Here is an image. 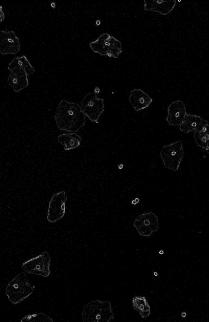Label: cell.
<instances>
[{
    "instance_id": "cell-1",
    "label": "cell",
    "mask_w": 209,
    "mask_h": 322,
    "mask_svg": "<svg viewBox=\"0 0 209 322\" xmlns=\"http://www.w3.org/2000/svg\"><path fill=\"white\" fill-rule=\"evenodd\" d=\"M54 119L60 131L76 133L85 126L86 117L78 103L62 100L57 105Z\"/></svg>"
},
{
    "instance_id": "cell-2",
    "label": "cell",
    "mask_w": 209,
    "mask_h": 322,
    "mask_svg": "<svg viewBox=\"0 0 209 322\" xmlns=\"http://www.w3.org/2000/svg\"><path fill=\"white\" fill-rule=\"evenodd\" d=\"M35 290V286L30 282L26 273L21 272L8 283L5 294L9 301L17 305L31 296Z\"/></svg>"
},
{
    "instance_id": "cell-3",
    "label": "cell",
    "mask_w": 209,
    "mask_h": 322,
    "mask_svg": "<svg viewBox=\"0 0 209 322\" xmlns=\"http://www.w3.org/2000/svg\"><path fill=\"white\" fill-rule=\"evenodd\" d=\"M81 318L84 322H110L114 319V313L110 302L96 300L86 303Z\"/></svg>"
},
{
    "instance_id": "cell-4",
    "label": "cell",
    "mask_w": 209,
    "mask_h": 322,
    "mask_svg": "<svg viewBox=\"0 0 209 322\" xmlns=\"http://www.w3.org/2000/svg\"><path fill=\"white\" fill-rule=\"evenodd\" d=\"M89 47L95 53L115 59L119 57L122 52L120 41L108 33L100 35L96 40L89 43Z\"/></svg>"
},
{
    "instance_id": "cell-5",
    "label": "cell",
    "mask_w": 209,
    "mask_h": 322,
    "mask_svg": "<svg viewBox=\"0 0 209 322\" xmlns=\"http://www.w3.org/2000/svg\"><path fill=\"white\" fill-rule=\"evenodd\" d=\"M160 158L165 167L178 172L184 157L183 142L178 141L163 146L160 151Z\"/></svg>"
},
{
    "instance_id": "cell-6",
    "label": "cell",
    "mask_w": 209,
    "mask_h": 322,
    "mask_svg": "<svg viewBox=\"0 0 209 322\" xmlns=\"http://www.w3.org/2000/svg\"><path fill=\"white\" fill-rule=\"evenodd\" d=\"M52 257L45 251L39 255L24 262L21 268L25 273L47 278L51 274Z\"/></svg>"
},
{
    "instance_id": "cell-7",
    "label": "cell",
    "mask_w": 209,
    "mask_h": 322,
    "mask_svg": "<svg viewBox=\"0 0 209 322\" xmlns=\"http://www.w3.org/2000/svg\"><path fill=\"white\" fill-rule=\"evenodd\" d=\"M104 100L90 93L83 99L80 104L81 111L93 122H97L104 112Z\"/></svg>"
},
{
    "instance_id": "cell-8",
    "label": "cell",
    "mask_w": 209,
    "mask_h": 322,
    "mask_svg": "<svg viewBox=\"0 0 209 322\" xmlns=\"http://www.w3.org/2000/svg\"><path fill=\"white\" fill-rule=\"evenodd\" d=\"M68 200L66 192L54 193L49 203L47 220L51 223H56L63 218L66 212V202Z\"/></svg>"
},
{
    "instance_id": "cell-9",
    "label": "cell",
    "mask_w": 209,
    "mask_h": 322,
    "mask_svg": "<svg viewBox=\"0 0 209 322\" xmlns=\"http://www.w3.org/2000/svg\"><path fill=\"white\" fill-rule=\"evenodd\" d=\"M134 227L140 236L151 237L154 232L158 231V218L152 212L140 214L134 220Z\"/></svg>"
},
{
    "instance_id": "cell-10",
    "label": "cell",
    "mask_w": 209,
    "mask_h": 322,
    "mask_svg": "<svg viewBox=\"0 0 209 322\" xmlns=\"http://www.w3.org/2000/svg\"><path fill=\"white\" fill-rule=\"evenodd\" d=\"M20 50V40L14 31H0V54L16 55Z\"/></svg>"
},
{
    "instance_id": "cell-11",
    "label": "cell",
    "mask_w": 209,
    "mask_h": 322,
    "mask_svg": "<svg viewBox=\"0 0 209 322\" xmlns=\"http://www.w3.org/2000/svg\"><path fill=\"white\" fill-rule=\"evenodd\" d=\"M167 121L171 126H180L187 114L185 103L176 100L170 104L167 109Z\"/></svg>"
},
{
    "instance_id": "cell-12",
    "label": "cell",
    "mask_w": 209,
    "mask_h": 322,
    "mask_svg": "<svg viewBox=\"0 0 209 322\" xmlns=\"http://www.w3.org/2000/svg\"><path fill=\"white\" fill-rule=\"evenodd\" d=\"M176 4L175 0H145V11L157 12L163 16L168 15L174 10Z\"/></svg>"
},
{
    "instance_id": "cell-13",
    "label": "cell",
    "mask_w": 209,
    "mask_h": 322,
    "mask_svg": "<svg viewBox=\"0 0 209 322\" xmlns=\"http://www.w3.org/2000/svg\"><path fill=\"white\" fill-rule=\"evenodd\" d=\"M152 101L151 97L141 89H134L130 94L129 102L136 112L147 108Z\"/></svg>"
},
{
    "instance_id": "cell-14",
    "label": "cell",
    "mask_w": 209,
    "mask_h": 322,
    "mask_svg": "<svg viewBox=\"0 0 209 322\" xmlns=\"http://www.w3.org/2000/svg\"><path fill=\"white\" fill-rule=\"evenodd\" d=\"M208 124V121L203 119L201 116L187 114L179 128L182 132L185 133H194L201 131Z\"/></svg>"
},
{
    "instance_id": "cell-15",
    "label": "cell",
    "mask_w": 209,
    "mask_h": 322,
    "mask_svg": "<svg viewBox=\"0 0 209 322\" xmlns=\"http://www.w3.org/2000/svg\"><path fill=\"white\" fill-rule=\"evenodd\" d=\"M57 141L65 150H74L80 145L81 137L75 133H65L57 137Z\"/></svg>"
},
{
    "instance_id": "cell-16",
    "label": "cell",
    "mask_w": 209,
    "mask_h": 322,
    "mask_svg": "<svg viewBox=\"0 0 209 322\" xmlns=\"http://www.w3.org/2000/svg\"><path fill=\"white\" fill-rule=\"evenodd\" d=\"M16 69L26 71L28 73L29 76L33 74L35 72L34 67L32 66L28 59L25 55L15 58L9 64L8 67L9 71L16 70Z\"/></svg>"
},
{
    "instance_id": "cell-17",
    "label": "cell",
    "mask_w": 209,
    "mask_h": 322,
    "mask_svg": "<svg viewBox=\"0 0 209 322\" xmlns=\"http://www.w3.org/2000/svg\"><path fill=\"white\" fill-rule=\"evenodd\" d=\"M8 81L15 93H19L29 85L28 76H18L10 73Z\"/></svg>"
},
{
    "instance_id": "cell-18",
    "label": "cell",
    "mask_w": 209,
    "mask_h": 322,
    "mask_svg": "<svg viewBox=\"0 0 209 322\" xmlns=\"http://www.w3.org/2000/svg\"><path fill=\"white\" fill-rule=\"evenodd\" d=\"M133 303L134 310L139 313L143 319H146L151 315V306L144 297H134Z\"/></svg>"
},
{
    "instance_id": "cell-19",
    "label": "cell",
    "mask_w": 209,
    "mask_h": 322,
    "mask_svg": "<svg viewBox=\"0 0 209 322\" xmlns=\"http://www.w3.org/2000/svg\"><path fill=\"white\" fill-rule=\"evenodd\" d=\"M193 138L195 143L208 154L209 141V124L204 126L201 131L194 132Z\"/></svg>"
},
{
    "instance_id": "cell-20",
    "label": "cell",
    "mask_w": 209,
    "mask_h": 322,
    "mask_svg": "<svg viewBox=\"0 0 209 322\" xmlns=\"http://www.w3.org/2000/svg\"><path fill=\"white\" fill-rule=\"evenodd\" d=\"M21 322H53L54 320L43 312H36L27 315L20 320Z\"/></svg>"
},
{
    "instance_id": "cell-21",
    "label": "cell",
    "mask_w": 209,
    "mask_h": 322,
    "mask_svg": "<svg viewBox=\"0 0 209 322\" xmlns=\"http://www.w3.org/2000/svg\"><path fill=\"white\" fill-rule=\"evenodd\" d=\"M4 19H5V15L2 10V6H0V23L3 21Z\"/></svg>"
},
{
    "instance_id": "cell-22",
    "label": "cell",
    "mask_w": 209,
    "mask_h": 322,
    "mask_svg": "<svg viewBox=\"0 0 209 322\" xmlns=\"http://www.w3.org/2000/svg\"><path fill=\"white\" fill-rule=\"evenodd\" d=\"M140 201L139 198H136L133 201H132L131 203L133 205L137 204Z\"/></svg>"
},
{
    "instance_id": "cell-23",
    "label": "cell",
    "mask_w": 209,
    "mask_h": 322,
    "mask_svg": "<svg viewBox=\"0 0 209 322\" xmlns=\"http://www.w3.org/2000/svg\"><path fill=\"white\" fill-rule=\"evenodd\" d=\"M100 91H101V89L99 87H95L94 89V94L97 95L99 94Z\"/></svg>"
},
{
    "instance_id": "cell-24",
    "label": "cell",
    "mask_w": 209,
    "mask_h": 322,
    "mask_svg": "<svg viewBox=\"0 0 209 322\" xmlns=\"http://www.w3.org/2000/svg\"><path fill=\"white\" fill-rule=\"evenodd\" d=\"M51 7L53 9H56L57 7V4L55 2H52L51 4Z\"/></svg>"
},
{
    "instance_id": "cell-25",
    "label": "cell",
    "mask_w": 209,
    "mask_h": 322,
    "mask_svg": "<svg viewBox=\"0 0 209 322\" xmlns=\"http://www.w3.org/2000/svg\"><path fill=\"white\" fill-rule=\"evenodd\" d=\"M101 24V20H98L96 21V25L97 26H99Z\"/></svg>"
},
{
    "instance_id": "cell-26",
    "label": "cell",
    "mask_w": 209,
    "mask_h": 322,
    "mask_svg": "<svg viewBox=\"0 0 209 322\" xmlns=\"http://www.w3.org/2000/svg\"><path fill=\"white\" fill-rule=\"evenodd\" d=\"M118 168H119V169H122V168H124V164H119V166H118Z\"/></svg>"
},
{
    "instance_id": "cell-27",
    "label": "cell",
    "mask_w": 209,
    "mask_h": 322,
    "mask_svg": "<svg viewBox=\"0 0 209 322\" xmlns=\"http://www.w3.org/2000/svg\"><path fill=\"white\" fill-rule=\"evenodd\" d=\"M181 315H182V317H185L186 316V313L185 312H183V313H182Z\"/></svg>"
},
{
    "instance_id": "cell-28",
    "label": "cell",
    "mask_w": 209,
    "mask_h": 322,
    "mask_svg": "<svg viewBox=\"0 0 209 322\" xmlns=\"http://www.w3.org/2000/svg\"><path fill=\"white\" fill-rule=\"evenodd\" d=\"M159 254H164V251H160V252H159Z\"/></svg>"
},
{
    "instance_id": "cell-29",
    "label": "cell",
    "mask_w": 209,
    "mask_h": 322,
    "mask_svg": "<svg viewBox=\"0 0 209 322\" xmlns=\"http://www.w3.org/2000/svg\"><path fill=\"white\" fill-rule=\"evenodd\" d=\"M0 209H1V206H0Z\"/></svg>"
}]
</instances>
